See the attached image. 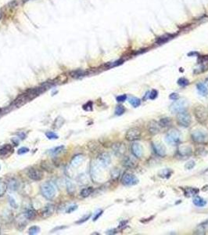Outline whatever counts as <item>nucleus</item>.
I'll return each mask as SVG.
<instances>
[{"mask_svg":"<svg viewBox=\"0 0 208 235\" xmlns=\"http://www.w3.org/2000/svg\"><path fill=\"white\" fill-rule=\"evenodd\" d=\"M41 193L47 200H52L56 196V189L49 182H46L41 186Z\"/></svg>","mask_w":208,"mask_h":235,"instance_id":"obj_1","label":"nucleus"},{"mask_svg":"<svg viewBox=\"0 0 208 235\" xmlns=\"http://www.w3.org/2000/svg\"><path fill=\"white\" fill-rule=\"evenodd\" d=\"M194 116L198 122L203 124L208 119V111L207 109L203 105H199L193 109Z\"/></svg>","mask_w":208,"mask_h":235,"instance_id":"obj_2","label":"nucleus"},{"mask_svg":"<svg viewBox=\"0 0 208 235\" xmlns=\"http://www.w3.org/2000/svg\"><path fill=\"white\" fill-rule=\"evenodd\" d=\"M192 140L194 143L199 144H205L208 143V133L203 129H196L191 134Z\"/></svg>","mask_w":208,"mask_h":235,"instance_id":"obj_3","label":"nucleus"},{"mask_svg":"<svg viewBox=\"0 0 208 235\" xmlns=\"http://www.w3.org/2000/svg\"><path fill=\"white\" fill-rule=\"evenodd\" d=\"M188 105H189V103L186 100L178 99L171 105L170 111L172 114H178V113L185 111L188 107Z\"/></svg>","mask_w":208,"mask_h":235,"instance_id":"obj_4","label":"nucleus"},{"mask_svg":"<svg viewBox=\"0 0 208 235\" xmlns=\"http://www.w3.org/2000/svg\"><path fill=\"white\" fill-rule=\"evenodd\" d=\"M180 138H181V135L178 130L175 129H172L166 134L165 141L170 145L175 146L178 144L180 142Z\"/></svg>","mask_w":208,"mask_h":235,"instance_id":"obj_5","label":"nucleus"},{"mask_svg":"<svg viewBox=\"0 0 208 235\" xmlns=\"http://www.w3.org/2000/svg\"><path fill=\"white\" fill-rule=\"evenodd\" d=\"M177 122L180 126L187 128L192 122L191 115L187 111H184L177 114Z\"/></svg>","mask_w":208,"mask_h":235,"instance_id":"obj_6","label":"nucleus"},{"mask_svg":"<svg viewBox=\"0 0 208 235\" xmlns=\"http://www.w3.org/2000/svg\"><path fill=\"white\" fill-rule=\"evenodd\" d=\"M139 182V179L131 173H124L121 177V183L124 186H135Z\"/></svg>","mask_w":208,"mask_h":235,"instance_id":"obj_7","label":"nucleus"},{"mask_svg":"<svg viewBox=\"0 0 208 235\" xmlns=\"http://www.w3.org/2000/svg\"><path fill=\"white\" fill-rule=\"evenodd\" d=\"M103 167H102L98 163V161H95L92 162L91 164V169H90V173L91 176H92V179L93 180L99 181V178L101 175V169Z\"/></svg>","mask_w":208,"mask_h":235,"instance_id":"obj_8","label":"nucleus"},{"mask_svg":"<svg viewBox=\"0 0 208 235\" xmlns=\"http://www.w3.org/2000/svg\"><path fill=\"white\" fill-rule=\"evenodd\" d=\"M141 130L139 128L134 127V128L129 129L127 131L125 135V139L128 141H135L140 139L141 137Z\"/></svg>","mask_w":208,"mask_h":235,"instance_id":"obj_9","label":"nucleus"},{"mask_svg":"<svg viewBox=\"0 0 208 235\" xmlns=\"http://www.w3.org/2000/svg\"><path fill=\"white\" fill-rule=\"evenodd\" d=\"M199 68L194 70V74H199L204 72L208 68V56H203L198 60Z\"/></svg>","mask_w":208,"mask_h":235,"instance_id":"obj_10","label":"nucleus"},{"mask_svg":"<svg viewBox=\"0 0 208 235\" xmlns=\"http://www.w3.org/2000/svg\"><path fill=\"white\" fill-rule=\"evenodd\" d=\"M112 151L117 157H122L126 153V146L124 143H115L112 145Z\"/></svg>","mask_w":208,"mask_h":235,"instance_id":"obj_11","label":"nucleus"},{"mask_svg":"<svg viewBox=\"0 0 208 235\" xmlns=\"http://www.w3.org/2000/svg\"><path fill=\"white\" fill-rule=\"evenodd\" d=\"M152 148L153 150V152L156 154V155L160 157H165L167 151H166V148L164 145L160 142H153L152 143Z\"/></svg>","mask_w":208,"mask_h":235,"instance_id":"obj_12","label":"nucleus"},{"mask_svg":"<svg viewBox=\"0 0 208 235\" xmlns=\"http://www.w3.org/2000/svg\"><path fill=\"white\" fill-rule=\"evenodd\" d=\"M177 151L181 157H190L193 154V148L187 144H180L178 147Z\"/></svg>","mask_w":208,"mask_h":235,"instance_id":"obj_13","label":"nucleus"},{"mask_svg":"<svg viewBox=\"0 0 208 235\" xmlns=\"http://www.w3.org/2000/svg\"><path fill=\"white\" fill-rule=\"evenodd\" d=\"M27 176L32 180L39 181L41 179H43V178L44 177V173L41 171L40 169L31 168L27 172Z\"/></svg>","mask_w":208,"mask_h":235,"instance_id":"obj_14","label":"nucleus"},{"mask_svg":"<svg viewBox=\"0 0 208 235\" xmlns=\"http://www.w3.org/2000/svg\"><path fill=\"white\" fill-rule=\"evenodd\" d=\"M97 161L98 163L103 168H106L109 166L111 162V158H110V154L106 152H102V153L99 154L97 157Z\"/></svg>","mask_w":208,"mask_h":235,"instance_id":"obj_15","label":"nucleus"},{"mask_svg":"<svg viewBox=\"0 0 208 235\" xmlns=\"http://www.w3.org/2000/svg\"><path fill=\"white\" fill-rule=\"evenodd\" d=\"M147 129H148L149 133L150 135H153V136H154V135H156L160 132V125H159V122H156L155 120H152L148 123Z\"/></svg>","mask_w":208,"mask_h":235,"instance_id":"obj_16","label":"nucleus"},{"mask_svg":"<svg viewBox=\"0 0 208 235\" xmlns=\"http://www.w3.org/2000/svg\"><path fill=\"white\" fill-rule=\"evenodd\" d=\"M131 153L137 158H141L143 156V148L139 143H134L131 147Z\"/></svg>","mask_w":208,"mask_h":235,"instance_id":"obj_17","label":"nucleus"},{"mask_svg":"<svg viewBox=\"0 0 208 235\" xmlns=\"http://www.w3.org/2000/svg\"><path fill=\"white\" fill-rule=\"evenodd\" d=\"M122 165L126 169H135L137 165V162L135 158L130 157V156H126L122 161Z\"/></svg>","mask_w":208,"mask_h":235,"instance_id":"obj_18","label":"nucleus"},{"mask_svg":"<svg viewBox=\"0 0 208 235\" xmlns=\"http://www.w3.org/2000/svg\"><path fill=\"white\" fill-rule=\"evenodd\" d=\"M55 212V205L52 204H48L46 205L44 209L42 212V216L43 218H49L52 216Z\"/></svg>","mask_w":208,"mask_h":235,"instance_id":"obj_19","label":"nucleus"},{"mask_svg":"<svg viewBox=\"0 0 208 235\" xmlns=\"http://www.w3.org/2000/svg\"><path fill=\"white\" fill-rule=\"evenodd\" d=\"M83 161H84V156L82 154H77L72 158L71 161V165L73 168H77L82 163Z\"/></svg>","mask_w":208,"mask_h":235,"instance_id":"obj_20","label":"nucleus"},{"mask_svg":"<svg viewBox=\"0 0 208 235\" xmlns=\"http://www.w3.org/2000/svg\"><path fill=\"white\" fill-rule=\"evenodd\" d=\"M182 190H184L185 196L187 197V198L196 196L199 193L198 189L194 188V187H185V188H183Z\"/></svg>","mask_w":208,"mask_h":235,"instance_id":"obj_21","label":"nucleus"},{"mask_svg":"<svg viewBox=\"0 0 208 235\" xmlns=\"http://www.w3.org/2000/svg\"><path fill=\"white\" fill-rule=\"evenodd\" d=\"M11 152H13V148L10 144H6L0 148V157L8 156Z\"/></svg>","mask_w":208,"mask_h":235,"instance_id":"obj_22","label":"nucleus"},{"mask_svg":"<svg viewBox=\"0 0 208 235\" xmlns=\"http://www.w3.org/2000/svg\"><path fill=\"white\" fill-rule=\"evenodd\" d=\"M173 171L171 169H163L158 172V176L163 179H168L172 176Z\"/></svg>","mask_w":208,"mask_h":235,"instance_id":"obj_23","label":"nucleus"},{"mask_svg":"<svg viewBox=\"0 0 208 235\" xmlns=\"http://www.w3.org/2000/svg\"><path fill=\"white\" fill-rule=\"evenodd\" d=\"M197 91L203 97H206L208 95V89L204 83L200 82L197 85Z\"/></svg>","mask_w":208,"mask_h":235,"instance_id":"obj_24","label":"nucleus"},{"mask_svg":"<svg viewBox=\"0 0 208 235\" xmlns=\"http://www.w3.org/2000/svg\"><path fill=\"white\" fill-rule=\"evenodd\" d=\"M208 226V220L203 222L199 226H197V229L195 230V233L197 234H205L206 233V228Z\"/></svg>","mask_w":208,"mask_h":235,"instance_id":"obj_25","label":"nucleus"},{"mask_svg":"<svg viewBox=\"0 0 208 235\" xmlns=\"http://www.w3.org/2000/svg\"><path fill=\"white\" fill-rule=\"evenodd\" d=\"M27 221H28V220H27V218L25 216L24 213L22 214V215H20V216H18L17 219V227L19 228L20 227H22V228L25 227L26 224H27Z\"/></svg>","mask_w":208,"mask_h":235,"instance_id":"obj_26","label":"nucleus"},{"mask_svg":"<svg viewBox=\"0 0 208 235\" xmlns=\"http://www.w3.org/2000/svg\"><path fill=\"white\" fill-rule=\"evenodd\" d=\"M18 182L16 179H10L7 183V189L10 191H16L18 189Z\"/></svg>","mask_w":208,"mask_h":235,"instance_id":"obj_27","label":"nucleus"},{"mask_svg":"<svg viewBox=\"0 0 208 235\" xmlns=\"http://www.w3.org/2000/svg\"><path fill=\"white\" fill-rule=\"evenodd\" d=\"M193 204H194L196 206H197V207H204L206 204V201L199 196L194 197V198H193Z\"/></svg>","mask_w":208,"mask_h":235,"instance_id":"obj_28","label":"nucleus"},{"mask_svg":"<svg viewBox=\"0 0 208 235\" xmlns=\"http://www.w3.org/2000/svg\"><path fill=\"white\" fill-rule=\"evenodd\" d=\"M128 102L133 107H138L141 105V100L135 97H130L128 98Z\"/></svg>","mask_w":208,"mask_h":235,"instance_id":"obj_29","label":"nucleus"},{"mask_svg":"<svg viewBox=\"0 0 208 235\" xmlns=\"http://www.w3.org/2000/svg\"><path fill=\"white\" fill-rule=\"evenodd\" d=\"M159 125H160V127H168L172 125V119L170 118H163V119H160L159 121Z\"/></svg>","mask_w":208,"mask_h":235,"instance_id":"obj_30","label":"nucleus"},{"mask_svg":"<svg viewBox=\"0 0 208 235\" xmlns=\"http://www.w3.org/2000/svg\"><path fill=\"white\" fill-rule=\"evenodd\" d=\"M6 190H7V183L3 179H0V198L5 194Z\"/></svg>","mask_w":208,"mask_h":235,"instance_id":"obj_31","label":"nucleus"},{"mask_svg":"<svg viewBox=\"0 0 208 235\" xmlns=\"http://www.w3.org/2000/svg\"><path fill=\"white\" fill-rule=\"evenodd\" d=\"M93 187H87V188H84L81 191V196L82 198H87L89 197V195L93 194Z\"/></svg>","mask_w":208,"mask_h":235,"instance_id":"obj_32","label":"nucleus"},{"mask_svg":"<svg viewBox=\"0 0 208 235\" xmlns=\"http://www.w3.org/2000/svg\"><path fill=\"white\" fill-rule=\"evenodd\" d=\"M71 76L73 77V78H80V77H82L85 75V72L82 70H76V71H73L70 73Z\"/></svg>","mask_w":208,"mask_h":235,"instance_id":"obj_33","label":"nucleus"},{"mask_svg":"<svg viewBox=\"0 0 208 235\" xmlns=\"http://www.w3.org/2000/svg\"><path fill=\"white\" fill-rule=\"evenodd\" d=\"M26 217L27 218L28 220H32L33 219H35V216H36V213H35V211L34 209H28L26 211V212L24 213Z\"/></svg>","mask_w":208,"mask_h":235,"instance_id":"obj_34","label":"nucleus"},{"mask_svg":"<svg viewBox=\"0 0 208 235\" xmlns=\"http://www.w3.org/2000/svg\"><path fill=\"white\" fill-rule=\"evenodd\" d=\"M126 109L125 107H124L123 105H118L116 107L115 109V115H118V116H120V115H122L125 112Z\"/></svg>","mask_w":208,"mask_h":235,"instance_id":"obj_35","label":"nucleus"},{"mask_svg":"<svg viewBox=\"0 0 208 235\" xmlns=\"http://www.w3.org/2000/svg\"><path fill=\"white\" fill-rule=\"evenodd\" d=\"M67 187H68V192L70 194H73L74 192L75 191V186L74 185L71 181H67Z\"/></svg>","mask_w":208,"mask_h":235,"instance_id":"obj_36","label":"nucleus"},{"mask_svg":"<svg viewBox=\"0 0 208 235\" xmlns=\"http://www.w3.org/2000/svg\"><path fill=\"white\" fill-rule=\"evenodd\" d=\"M110 176H111L112 179H114V180H116V179H118L120 177V176H121V171H120L118 169H114L111 171Z\"/></svg>","mask_w":208,"mask_h":235,"instance_id":"obj_37","label":"nucleus"},{"mask_svg":"<svg viewBox=\"0 0 208 235\" xmlns=\"http://www.w3.org/2000/svg\"><path fill=\"white\" fill-rule=\"evenodd\" d=\"M64 119H63V118H61V117H58L57 119H56V121H55V123H54V128H56V129H59L60 128V127L64 125Z\"/></svg>","mask_w":208,"mask_h":235,"instance_id":"obj_38","label":"nucleus"},{"mask_svg":"<svg viewBox=\"0 0 208 235\" xmlns=\"http://www.w3.org/2000/svg\"><path fill=\"white\" fill-rule=\"evenodd\" d=\"M39 232H40V228H39V227H37V226H33V227L29 228V230H28L29 234L35 235V234H37V233H39Z\"/></svg>","mask_w":208,"mask_h":235,"instance_id":"obj_39","label":"nucleus"},{"mask_svg":"<svg viewBox=\"0 0 208 235\" xmlns=\"http://www.w3.org/2000/svg\"><path fill=\"white\" fill-rule=\"evenodd\" d=\"M64 146H59V147H56V148H53V149L50 150V153L53 155H56L58 154L61 153L62 151L64 150Z\"/></svg>","mask_w":208,"mask_h":235,"instance_id":"obj_40","label":"nucleus"},{"mask_svg":"<svg viewBox=\"0 0 208 235\" xmlns=\"http://www.w3.org/2000/svg\"><path fill=\"white\" fill-rule=\"evenodd\" d=\"M178 86H181V87H185V86H187L189 84V80L186 79L185 78H180L178 80Z\"/></svg>","mask_w":208,"mask_h":235,"instance_id":"obj_41","label":"nucleus"},{"mask_svg":"<svg viewBox=\"0 0 208 235\" xmlns=\"http://www.w3.org/2000/svg\"><path fill=\"white\" fill-rule=\"evenodd\" d=\"M195 165H196V162L193 160H191V161H189L185 163V169L187 170H191L195 167Z\"/></svg>","mask_w":208,"mask_h":235,"instance_id":"obj_42","label":"nucleus"},{"mask_svg":"<svg viewBox=\"0 0 208 235\" xmlns=\"http://www.w3.org/2000/svg\"><path fill=\"white\" fill-rule=\"evenodd\" d=\"M195 154H197V156H204L206 154V150L203 148H197L196 152H195Z\"/></svg>","mask_w":208,"mask_h":235,"instance_id":"obj_43","label":"nucleus"},{"mask_svg":"<svg viewBox=\"0 0 208 235\" xmlns=\"http://www.w3.org/2000/svg\"><path fill=\"white\" fill-rule=\"evenodd\" d=\"M171 38L170 35H164V36H162V37H160L159 39H156V43H159V44H162V43H166V42L168 41V39Z\"/></svg>","mask_w":208,"mask_h":235,"instance_id":"obj_44","label":"nucleus"},{"mask_svg":"<svg viewBox=\"0 0 208 235\" xmlns=\"http://www.w3.org/2000/svg\"><path fill=\"white\" fill-rule=\"evenodd\" d=\"M46 136L48 139L49 140H56V139H58L59 136L56 134V133H54L53 132H47L46 133Z\"/></svg>","mask_w":208,"mask_h":235,"instance_id":"obj_45","label":"nucleus"},{"mask_svg":"<svg viewBox=\"0 0 208 235\" xmlns=\"http://www.w3.org/2000/svg\"><path fill=\"white\" fill-rule=\"evenodd\" d=\"M158 96V92L155 90H153L152 91L150 92V96H149V98L151 100H155L157 97Z\"/></svg>","mask_w":208,"mask_h":235,"instance_id":"obj_46","label":"nucleus"},{"mask_svg":"<svg viewBox=\"0 0 208 235\" xmlns=\"http://www.w3.org/2000/svg\"><path fill=\"white\" fill-rule=\"evenodd\" d=\"M91 215L90 214H89V215H85L84 217H82L81 219H80V220H78V221L76 222V224H83V223H85V222H86L87 220H89V218H90Z\"/></svg>","mask_w":208,"mask_h":235,"instance_id":"obj_47","label":"nucleus"},{"mask_svg":"<svg viewBox=\"0 0 208 235\" xmlns=\"http://www.w3.org/2000/svg\"><path fill=\"white\" fill-rule=\"evenodd\" d=\"M77 208V205H71L69 206L68 208V209H67V213H71V212H73L74 211H75L76 209Z\"/></svg>","mask_w":208,"mask_h":235,"instance_id":"obj_48","label":"nucleus"},{"mask_svg":"<svg viewBox=\"0 0 208 235\" xmlns=\"http://www.w3.org/2000/svg\"><path fill=\"white\" fill-rule=\"evenodd\" d=\"M128 97L127 95H125V94H124V95H121V96H118V97H117V101L118 102H124V101L127 100Z\"/></svg>","mask_w":208,"mask_h":235,"instance_id":"obj_49","label":"nucleus"},{"mask_svg":"<svg viewBox=\"0 0 208 235\" xmlns=\"http://www.w3.org/2000/svg\"><path fill=\"white\" fill-rule=\"evenodd\" d=\"M122 63H123V60H117V61H115V62L111 63V64H109V65H108V67H109V68H112V67L118 66V65H120V64H121Z\"/></svg>","mask_w":208,"mask_h":235,"instance_id":"obj_50","label":"nucleus"},{"mask_svg":"<svg viewBox=\"0 0 208 235\" xmlns=\"http://www.w3.org/2000/svg\"><path fill=\"white\" fill-rule=\"evenodd\" d=\"M169 98L172 100H177L178 99H179V95L177 93H173V94H170Z\"/></svg>","mask_w":208,"mask_h":235,"instance_id":"obj_51","label":"nucleus"},{"mask_svg":"<svg viewBox=\"0 0 208 235\" xmlns=\"http://www.w3.org/2000/svg\"><path fill=\"white\" fill-rule=\"evenodd\" d=\"M29 151V149L27 148H21L18 150L17 154H26Z\"/></svg>","mask_w":208,"mask_h":235,"instance_id":"obj_52","label":"nucleus"},{"mask_svg":"<svg viewBox=\"0 0 208 235\" xmlns=\"http://www.w3.org/2000/svg\"><path fill=\"white\" fill-rule=\"evenodd\" d=\"M102 212H103V211L102 210H99V212H97L96 213V215H95V216L93 217V221H96L97 220H98L99 218V216H101L102 214Z\"/></svg>","mask_w":208,"mask_h":235,"instance_id":"obj_53","label":"nucleus"},{"mask_svg":"<svg viewBox=\"0 0 208 235\" xmlns=\"http://www.w3.org/2000/svg\"><path fill=\"white\" fill-rule=\"evenodd\" d=\"M84 107H87V108H85V111H92L93 110V103L92 102H89L87 103L86 104L84 105Z\"/></svg>","mask_w":208,"mask_h":235,"instance_id":"obj_54","label":"nucleus"},{"mask_svg":"<svg viewBox=\"0 0 208 235\" xmlns=\"http://www.w3.org/2000/svg\"><path fill=\"white\" fill-rule=\"evenodd\" d=\"M10 205H11L12 207H14V208H17V204L15 203V202H14V199H10Z\"/></svg>","mask_w":208,"mask_h":235,"instance_id":"obj_55","label":"nucleus"},{"mask_svg":"<svg viewBox=\"0 0 208 235\" xmlns=\"http://www.w3.org/2000/svg\"><path fill=\"white\" fill-rule=\"evenodd\" d=\"M202 175L203 176H208V168L207 169H206L203 172H202Z\"/></svg>","mask_w":208,"mask_h":235,"instance_id":"obj_56","label":"nucleus"},{"mask_svg":"<svg viewBox=\"0 0 208 235\" xmlns=\"http://www.w3.org/2000/svg\"><path fill=\"white\" fill-rule=\"evenodd\" d=\"M128 222L127 221H123L121 222V224H120V227H124V226H126V224H127Z\"/></svg>","mask_w":208,"mask_h":235,"instance_id":"obj_57","label":"nucleus"},{"mask_svg":"<svg viewBox=\"0 0 208 235\" xmlns=\"http://www.w3.org/2000/svg\"><path fill=\"white\" fill-rule=\"evenodd\" d=\"M12 141L14 142V144H15L16 146L18 145V144H19V140H15V138H13V139H12Z\"/></svg>","mask_w":208,"mask_h":235,"instance_id":"obj_58","label":"nucleus"},{"mask_svg":"<svg viewBox=\"0 0 208 235\" xmlns=\"http://www.w3.org/2000/svg\"><path fill=\"white\" fill-rule=\"evenodd\" d=\"M2 111H1V110H0V118L2 117Z\"/></svg>","mask_w":208,"mask_h":235,"instance_id":"obj_59","label":"nucleus"},{"mask_svg":"<svg viewBox=\"0 0 208 235\" xmlns=\"http://www.w3.org/2000/svg\"><path fill=\"white\" fill-rule=\"evenodd\" d=\"M2 13H1V12H0V19H1V18H2Z\"/></svg>","mask_w":208,"mask_h":235,"instance_id":"obj_60","label":"nucleus"},{"mask_svg":"<svg viewBox=\"0 0 208 235\" xmlns=\"http://www.w3.org/2000/svg\"><path fill=\"white\" fill-rule=\"evenodd\" d=\"M0 233H1V228H0Z\"/></svg>","mask_w":208,"mask_h":235,"instance_id":"obj_61","label":"nucleus"},{"mask_svg":"<svg viewBox=\"0 0 208 235\" xmlns=\"http://www.w3.org/2000/svg\"><path fill=\"white\" fill-rule=\"evenodd\" d=\"M24 1H28V0H24Z\"/></svg>","mask_w":208,"mask_h":235,"instance_id":"obj_62","label":"nucleus"},{"mask_svg":"<svg viewBox=\"0 0 208 235\" xmlns=\"http://www.w3.org/2000/svg\"><path fill=\"white\" fill-rule=\"evenodd\" d=\"M206 80H208V78H206Z\"/></svg>","mask_w":208,"mask_h":235,"instance_id":"obj_63","label":"nucleus"}]
</instances>
